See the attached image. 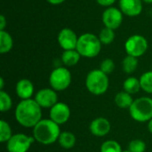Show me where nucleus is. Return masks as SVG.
Masks as SVG:
<instances>
[{
  "label": "nucleus",
  "mask_w": 152,
  "mask_h": 152,
  "mask_svg": "<svg viewBox=\"0 0 152 152\" xmlns=\"http://www.w3.org/2000/svg\"><path fill=\"white\" fill-rule=\"evenodd\" d=\"M15 119L23 127L33 128L42 120V108L35 99L21 100L15 108Z\"/></svg>",
  "instance_id": "1"
},
{
  "label": "nucleus",
  "mask_w": 152,
  "mask_h": 152,
  "mask_svg": "<svg viewBox=\"0 0 152 152\" xmlns=\"http://www.w3.org/2000/svg\"><path fill=\"white\" fill-rule=\"evenodd\" d=\"M60 126L51 120L42 119L33 127V137L40 144L51 145L59 140L61 134Z\"/></svg>",
  "instance_id": "2"
},
{
  "label": "nucleus",
  "mask_w": 152,
  "mask_h": 152,
  "mask_svg": "<svg viewBox=\"0 0 152 152\" xmlns=\"http://www.w3.org/2000/svg\"><path fill=\"white\" fill-rule=\"evenodd\" d=\"M102 45L98 36L93 33H84L78 37L76 50L81 57L94 58L101 53Z\"/></svg>",
  "instance_id": "3"
},
{
  "label": "nucleus",
  "mask_w": 152,
  "mask_h": 152,
  "mask_svg": "<svg viewBox=\"0 0 152 152\" xmlns=\"http://www.w3.org/2000/svg\"><path fill=\"white\" fill-rule=\"evenodd\" d=\"M110 86L108 75L103 73L100 69L91 70L86 77V87L89 93L94 95L104 94Z\"/></svg>",
  "instance_id": "4"
},
{
  "label": "nucleus",
  "mask_w": 152,
  "mask_h": 152,
  "mask_svg": "<svg viewBox=\"0 0 152 152\" xmlns=\"http://www.w3.org/2000/svg\"><path fill=\"white\" fill-rule=\"evenodd\" d=\"M129 114L136 122H149L152 118V98L144 96L135 99L129 109Z\"/></svg>",
  "instance_id": "5"
},
{
  "label": "nucleus",
  "mask_w": 152,
  "mask_h": 152,
  "mask_svg": "<svg viewBox=\"0 0 152 152\" xmlns=\"http://www.w3.org/2000/svg\"><path fill=\"white\" fill-rule=\"evenodd\" d=\"M72 81L70 71L65 67H57L50 74L49 84L56 92H61L69 88Z\"/></svg>",
  "instance_id": "6"
},
{
  "label": "nucleus",
  "mask_w": 152,
  "mask_h": 152,
  "mask_svg": "<svg viewBox=\"0 0 152 152\" xmlns=\"http://www.w3.org/2000/svg\"><path fill=\"white\" fill-rule=\"evenodd\" d=\"M149 44L147 39L139 34L132 35L125 43V50L127 55H131L136 58L142 56L148 50Z\"/></svg>",
  "instance_id": "7"
},
{
  "label": "nucleus",
  "mask_w": 152,
  "mask_h": 152,
  "mask_svg": "<svg viewBox=\"0 0 152 152\" xmlns=\"http://www.w3.org/2000/svg\"><path fill=\"white\" fill-rule=\"evenodd\" d=\"M35 142L36 140L33 136L16 134L6 142V149L8 152H28Z\"/></svg>",
  "instance_id": "8"
},
{
  "label": "nucleus",
  "mask_w": 152,
  "mask_h": 152,
  "mask_svg": "<svg viewBox=\"0 0 152 152\" xmlns=\"http://www.w3.org/2000/svg\"><path fill=\"white\" fill-rule=\"evenodd\" d=\"M123 12L118 8L113 6L106 8L102 16L104 27L113 30L118 29L123 22Z\"/></svg>",
  "instance_id": "9"
},
{
  "label": "nucleus",
  "mask_w": 152,
  "mask_h": 152,
  "mask_svg": "<svg viewBox=\"0 0 152 152\" xmlns=\"http://www.w3.org/2000/svg\"><path fill=\"white\" fill-rule=\"evenodd\" d=\"M35 101L42 109H51L58 102L57 92L53 88H43L37 91Z\"/></svg>",
  "instance_id": "10"
},
{
  "label": "nucleus",
  "mask_w": 152,
  "mask_h": 152,
  "mask_svg": "<svg viewBox=\"0 0 152 152\" xmlns=\"http://www.w3.org/2000/svg\"><path fill=\"white\" fill-rule=\"evenodd\" d=\"M71 111L68 104L58 102L54 106L50 109V119L58 124L59 126L67 123L70 118Z\"/></svg>",
  "instance_id": "11"
},
{
  "label": "nucleus",
  "mask_w": 152,
  "mask_h": 152,
  "mask_svg": "<svg viewBox=\"0 0 152 152\" xmlns=\"http://www.w3.org/2000/svg\"><path fill=\"white\" fill-rule=\"evenodd\" d=\"M57 40L63 51L75 50L77 48L78 37L71 28H64L59 32Z\"/></svg>",
  "instance_id": "12"
},
{
  "label": "nucleus",
  "mask_w": 152,
  "mask_h": 152,
  "mask_svg": "<svg viewBox=\"0 0 152 152\" xmlns=\"http://www.w3.org/2000/svg\"><path fill=\"white\" fill-rule=\"evenodd\" d=\"M111 129V125L110 121L102 117L94 118L89 126L90 133L97 137L106 136Z\"/></svg>",
  "instance_id": "13"
},
{
  "label": "nucleus",
  "mask_w": 152,
  "mask_h": 152,
  "mask_svg": "<svg viewBox=\"0 0 152 152\" xmlns=\"http://www.w3.org/2000/svg\"><path fill=\"white\" fill-rule=\"evenodd\" d=\"M142 0H119V9L124 15L136 17L142 12Z\"/></svg>",
  "instance_id": "14"
},
{
  "label": "nucleus",
  "mask_w": 152,
  "mask_h": 152,
  "mask_svg": "<svg viewBox=\"0 0 152 152\" xmlns=\"http://www.w3.org/2000/svg\"><path fill=\"white\" fill-rule=\"evenodd\" d=\"M15 91L20 100H28L34 94V85L29 79L22 78L17 82Z\"/></svg>",
  "instance_id": "15"
},
{
  "label": "nucleus",
  "mask_w": 152,
  "mask_h": 152,
  "mask_svg": "<svg viewBox=\"0 0 152 152\" xmlns=\"http://www.w3.org/2000/svg\"><path fill=\"white\" fill-rule=\"evenodd\" d=\"M81 55L79 54V53L75 49V50H67V51H63L61 60V62L67 66V67H73L75 65H77L78 63V61H80Z\"/></svg>",
  "instance_id": "16"
},
{
  "label": "nucleus",
  "mask_w": 152,
  "mask_h": 152,
  "mask_svg": "<svg viewBox=\"0 0 152 152\" xmlns=\"http://www.w3.org/2000/svg\"><path fill=\"white\" fill-rule=\"evenodd\" d=\"M134 99L132 97V95L125 91H122V92H118L116 95H115V98H114V102H115V104L120 108V109H123V110H126V109H130V107L132 106L133 102H134Z\"/></svg>",
  "instance_id": "17"
},
{
  "label": "nucleus",
  "mask_w": 152,
  "mask_h": 152,
  "mask_svg": "<svg viewBox=\"0 0 152 152\" xmlns=\"http://www.w3.org/2000/svg\"><path fill=\"white\" fill-rule=\"evenodd\" d=\"M76 142H77V139H76L75 134L68 131L61 133L59 140H58L60 146L66 150L72 149L75 146Z\"/></svg>",
  "instance_id": "18"
},
{
  "label": "nucleus",
  "mask_w": 152,
  "mask_h": 152,
  "mask_svg": "<svg viewBox=\"0 0 152 152\" xmlns=\"http://www.w3.org/2000/svg\"><path fill=\"white\" fill-rule=\"evenodd\" d=\"M13 46L12 36L5 30H0V53L2 54L9 53Z\"/></svg>",
  "instance_id": "19"
},
{
  "label": "nucleus",
  "mask_w": 152,
  "mask_h": 152,
  "mask_svg": "<svg viewBox=\"0 0 152 152\" xmlns=\"http://www.w3.org/2000/svg\"><path fill=\"white\" fill-rule=\"evenodd\" d=\"M123 88L124 91L132 94H137L141 89V83H140V79L134 77H127L123 84Z\"/></svg>",
  "instance_id": "20"
},
{
  "label": "nucleus",
  "mask_w": 152,
  "mask_h": 152,
  "mask_svg": "<svg viewBox=\"0 0 152 152\" xmlns=\"http://www.w3.org/2000/svg\"><path fill=\"white\" fill-rule=\"evenodd\" d=\"M138 65H139L138 58L131 55H126L122 61L123 70L126 74H133L137 69Z\"/></svg>",
  "instance_id": "21"
},
{
  "label": "nucleus",
  "mask_w": 152,
  "mask_h": 152,
  "mask_svg": "<svg viewBox=\"0 0 152 152\" xmlns=\"http://www.w3.org/2000/svg\"><path fill=\"white\" fill-rule=\"evenodd\" d=\"M12 135L13 134L9 123L4 119L0 120V142L2 143L7 142Z\"/></svg>",
  "instance_id": "22"
},
{
  "label": "nucleus",
  "mask_w": 152,
  "mask_h": 152,
  "mask_svg": "<svg viewBox=\"0 0 152 152\" xmlns=\"http://www.w3.org/2000/svg\"><path fill=\"white\" fill-rule=\"evenodd\" d=\"M98 37L102 45H110L115 39V30L104 27L100 31Z\"/></svg>",
  "instance_id": "23"
},
{
  "label": "nucleus",
  "mask_w": 152,
  "mask_h": 152,
  "mask_svg": "<svg viewBox=\"0 0 152 152\" xmlns=\"http://www.w3.org/2000/svg\"><path fill=\"white\" fill-rule=\"evenodd\" d=\"M139 79L142 89L145 93L152 94V70L143 73Z\"/></svg>",
  "instance_id": "24"
},
{
  "label": "nucleus",
  "mask_w": 152,
  "mask_h": 152,
  "mask_svg": "<svg viewBox=\"0 0 152 152\" xmlns=\"http://www.w3.org/2000/svg\"><path fill=\"white\" fill-rule=\"evenodd\" d=\"M12 107V101L8 93L4 90L0 91V110L1 112H7Z\"/></svg>",
  "instance_id": "25"
},
{
  "label": "nucleus",
  "mask_w": 152,
  "mask_h": 152,
  "mask_svg": "<svg viewBox=\"0 0 152 152\" xmlns=\"http://www.w3.org/2000/svg\"><path fill=\"white\" fill-rule=\"evenodd\" d=\"M101 152H123L121 145L114 140H107L101 145Z\"/></svg>",
  "instance_id": "26"
},
{
  "label": "nucleus",
  "mask_w": 152,
  "mask_h": 152,
  "mask_svg": "<svg viewBox=\"0 0 152 152\" xmlns=\"http://www.w3.org/2000/svg\"><path fill=\"white\" fill-rule=\"evenodd\" d=\"M128 151L131 152H145L146 143L142 140H132L128 144Z\"/></svg>",
  "instance_id": "27"
},
{
  "label": "nucleus",
  "mask_w": 152,
  "mask_h": 152,
  "mask_svg": "<svg viewBox=\"0 0 152 152\" xmlns=\"http://www.w3.org/2000/svg\"><path fill=\"white\" fill-rule=\"evenodd\" d=\"M100 69L103 73H105L106 75H110L115 69V62L111 59H109V58L105 59L102 61L101 66H100Z\"/></svg>",
  "instance_id": "28"
},
{
  "label": "nucleus",
  "mask_w": 152,
  "mask_h": 152,
  "mask_svg": "<svg viewBox=\"0 0 152 152\" xmlns=\"http://www.w3.org/2000/svg\"><path fill=\"white\" fill-rule=\"evenodd\" d=\"M117 0H96V2L98 3V4L103 6V7H110L112 4H114V3L116 2Z\"/></svg>",
  "instance_id": "29"
},
{
  "label": "nucleus",
  "mask_w": 152,
  "mask_h": 152,
  "mask_svg": "<svg viewBox=\"0 0 152 152\" xmlns=\"http://www.w3.org/2000/svg\"><path fill=\"white\" fill-rule=\"evenodd\" d=\"M6 25H7L6 19L3 14H1L0 15V30H4V28L6 27Z\"/></svg>",
  "instance_id": "30"
},
{
  "label": "nucleus",
  "mask_w": 152,
  "mask_h": 152,
  "mask_svg": "<svg viewBox=\"0 0 152 152\" xmlns=\"http://www.w3.org/2000/svg\"><path fill=\"white\" fill-rule=\"evenodd\" d=\"M49 4H53V5H57V4H62L64 1H66V0H46Z\"/></svg>",
  "instance_id": "31"
},
{
  "label": "nucleus",
  "mask_w": 152,
  "mask_h": 152,
  "mask_svg": "<svg viewBox=\"0 0 152 152\" xmlns=\"http://www.w3.org/2000/svg\"><path fill=\"white\" fill-rule=\"evenodd\" d=\"M148 130L151 134H152V118L148 122Z\"/></svg>",
  "instance_id": "32"
},
{
  "label": "nucleus",
  "mask_w": 152,
  "mask_h": 152,
  "mask_svg": "<svg viewBox=\"0 0 152 152\" xmlns=\"http://www.w3.org/2000/svg\"><path fill=\"white\" fill-rule=\"evenodd\" d=\"M4 81L3 77H0V91L4 89Z\"/></svg>",
  "instance_id": "33"
},
{
  "label": "nucleus",
  "mask_w": 152,
  "mask_h": 152,
  "mask_svg": "<svg viewBox=\"0 0 152 152\" xmlns=\"http://www.w3.org/2000/svg\"><path fill=\"white\" fill-rule=\"evenodd\" d=\"M142 1L146 4H152V0H142Z\"/></svg>",
  "instance_id": "34"
},
{
  "label": "nucleus",
  "mask_w": 152,
  "mask_h": 152,
  "mask_svg": "<svg viewBox=\"0 0 152 152\" xmlns=\"http://www.w3.org/2000/svg\"><path fill=\"white\" fill-rule=\"evenodd\" d=\"M123 152H131V151H124Z\"/></svg>",
  "instance_id": "35"
}]
</instances>
